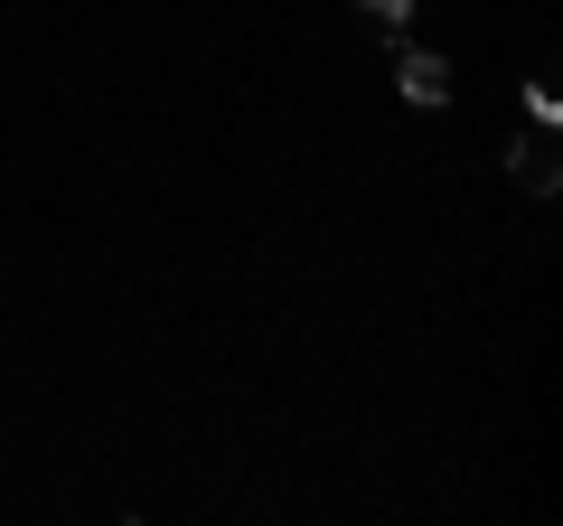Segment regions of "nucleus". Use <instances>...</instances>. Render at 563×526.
<instances>
[{
    "label": "nucleus",
    "instance_id": "1",
    "mask_svg": "<svg viewBox=\"0 0 563 526\" xmlns=\"http://www.w3.org/2000/svg\"><path fill=\"white\" fill-rule=\"evenodd\" d=\"M517 188H536V198H554V179H563V161H554V122H536V132H526L517 142Z\"/></svg>",
    "mask_w": 563,
    "mask_h": 526
},
{
    "label": "nucleus",
    "instance_id": "2",
    "mask_svg": "<svg viewBox=\"0 0 563 526\" xmlns=\"http://www.w3.org/2000/svg\"><path fill=\"white\" fill-rule=\"evenodd\" d=\"M395 85H404L413 103H442V95H451V66L432 57V47H404V57H395Z\"/></svg>",
    "mask_w": 563,
    "mask_h": 526
},
{
    "label": "nucleus",
    "instance_id": "3",
    "mask_svg": "<svg viewBox=\"0 0 563 526\" xmlns=\"http://www.w3.org/2000/svg\"><path fill=\"white\" fill-rule=\"evenodd\" d=\"M357 10H366V20H376V29H385V39H395V29H404V20H413V0H357Z\"/></svg>",
    "mask_w": 563,
    "mask_h": 526
}]
</instances>
